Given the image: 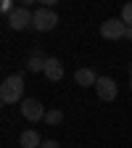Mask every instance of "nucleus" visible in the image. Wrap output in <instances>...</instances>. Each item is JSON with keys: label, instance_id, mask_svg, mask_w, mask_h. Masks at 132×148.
I'll return each instance as SVG.
<instances>
[{"label": "nucleus", "instance_id": "11", "mask_svg": "<svg viewBox=\"0 0 132 148\" xmlns=\"http://www.w3.org/2000/svg\"><path fill=\"white\" fill-rule=\"evenodd\" d=\"M64 122V111L61 108H53V111H48V114H45V124H61Z\"/></svg>", "mask_w": 132, "mask_h": 148}, {"label": "nucleus", "instance_id": "4", "mask_svg": "<svg viewBox=\"0 0 132 148\" xmlns=\"http://www.w3.org/2000/svg\"><path fill=\"white\" fill-rule=\"evenodd\" d=\"M21 114H24V119H29V122H45V106L37 101V98H24L21 101Z\"/></svg>", "mask_w": 132, "mask_h": 148}, {"label": "nucleus", "instance_id": "2", "mask_svg": "<svg viewBox=\"0 0 132 148\" xmlns=\"http://www.w3.org/2000/svg\"><path fill=\"white\" fill-rule=\"evenodd\" d=\"M32 27L37 29V32H50V29H55L58 27V13L55 11H50V8H37L34 11V18H32Z\"/></svg>", "mask_w": 132, "mask_h": 148}, {"label": "nucleus", "instance_id": "8", "mask_svg": "<svg viewBox=\"0 0 132 148\" xmlns=\"http://www.w3.org/2000/svg\"><path fill=\"white\" fill-rule=\"evenodd\" d=\"M18 145H21V148H40L42 138H40L37 130H24V132L18 135Z\"/></svg>", "mask_w": 132, "mask_h": 148}, {"label": "nucleus", "instance_id": "15", "mask_svg": "<svg viewBox=\"0 0 132 148\" xmlns=\"http://www.w3.org/2000/svg\"><path fill=\"white\" fill-rule=\"evenodd\" d=\"M129 74H132V61H129Z\"/></svg>", "mask_w": 132, "mask_h": 148}, {"label": "nucleus", "instance_id": "13", "mask_svg": "<svg viewBox=\"0 0 132 148\" xmlns=\"http://www.w3.org/2000/svg\"><path fill=\"white\" fill-rule=\"evenodd\" d=\"M40 148H61V145H58V140H42Z\"/></svg>", "mask_w": 132, "mask_h": 148}, {"label": "nucleus", "instance_id": "10", "mask_svg": "<svg viewBox=\"0 0 132 148\" xmlns=\"http://www.w3.org/2000/svg\"><path fill=\"white\" fill-rule=\"evenodd\" d=\"M45 61H48V58H45L40 50H37L32 58L27 61V69H29V71H34V74H37V71H45Z\"/></svg>", "mask_w": 132, "mask_h": 148}, {"label": "nucleus", "instance_id": "14", "mask_svg": "<svg viewBox=\"0 0 132 148\" xmlns=\"http://www.w3.org/2000/svg\"><path fill=\"white\" fill-rule=\"evenodd\" d=\"M124 37H127V40H132V27H127V32H124Z\"/></svg>", "mask_w": 132, "mask_h": 148}, {"label": "nucleus", "instance_id": "5", "mask_svg": "<svg viewBox=\"0 0 132 148\" xmlns=\"http://www.w3.org/2000/svg\"><path fill=\"white\" fill-rule=\"evenodd\" d=\"M124 32H127V24L122 18H106L101 24V37L103 40H122Z\"/></svg>", "mask_w": 132, "mask_h": 148}, {"label": "nucleus", "instance_id": "3", "mask_svg": "<svg viewBox=\"0 0 132 148\" xmlns=\"http://www.w3.org/2000/svg\"><path fill=\"white\" fill-rule=\"evenodd\" d=\"M32 18H34V13L27 8V5H18L5 21H8V27L11 29H16V32H21V29H27V27H32Z\"/></svg>", "mask_w": 132, "mask_h": 148}, {"label": "nucleus", "instance_id": "6", "mask_svg": "<svg viewBox=\"0 0 132 148\" xmlns=\"http://www.w3.org/2000/svg\"><path fill=\"white\" fill-rule=\"evenodd\" d=\"M95 90H98V98H101V101H106V103L116 98V82L111 79V77H98Z\"/></svg>", "mask_w": 132, "mask_h": 148}, {"label": "nucleus", "instance_id": "7", "mask_svg": "<svg viewBox=\"0 0 132 148\" xmlns=\"http://www.w3.org/2000/svg\"><path fill=\"white\" fill-rule=\"evenodd\" d=\"M45 77L50 79V82H61L64 79V64L58 61V58H53V56H48V61H45Z\"/></svg>", "mask_w": 132, "mask_h": 148}, {"label": "nucleus", "instance_id": "12", "mask_svg": "<svg viewBox=\"0 0 132 148\" xmlns=\"http://www.w3.org/2000/svg\"><path fill=\"white\" fill-rule=\"evenodd\" d=\"M122 21L127 27H132V3H124L122 5Z\"/></svg>", "mask_w": 132, "mask_h": 148}, {"label": "nucleus", "instance_id": "16", "mask_svg": "<svg viewBox=\"0 0 132 148\" xmlns=\"http://www.w3.org/2000/svg\"><path fill=\"white\" fill-rule=\"evenodd\" d=\"M129 90H132V77H129Z\"/></svg>", "mask_w": 132, "mask_h": 148}, {"label": "nucleus", "instance_id": "1", "mask_svg": "<svg viewBox=\"0 0 132 148\" xmlns=\"http://www.w3.org/2000/svg\"><path fill=\"white\" fill-rule=\"evenodd\" d=\"M0 101L3 103H21L24 101V77L21 74H11L0 85Z\"/></svg>", "mask_w": 132, "mask_h": 148}, {"label": "nucleus", "instance_id": "9", "mask_svg": "<svg viewBox=\"0 0 132 148\" xmlns=\"http://www.w3.org/2000/svg\"><path fill=\"white\" fill-rule=\"evenodd\" d=\"M74 82H77L79 87H95L98 85V77H95V71H92V69H77Z\"/></svg>", "mask_w": 132, "mask_h": 148}]
</instances>
